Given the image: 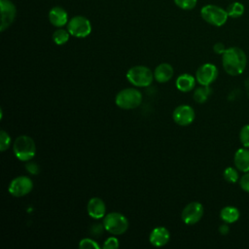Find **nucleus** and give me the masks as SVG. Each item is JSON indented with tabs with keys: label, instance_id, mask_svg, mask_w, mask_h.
Returning a JSON list of instances; mask_svg holds the SVG:
<instances>
[{
	"label": "nucleus",
	"instance_id": "nucleus-2",
	"mask_svg": "<svg viewBox=\"0 0 249 249\" xmlns=\"http://www.w3.org/2000/svg\"><path fill=\"white\" fill-rule=\"evenodd\" d=\"M13 152L18 160L29 161L36 154L35 142L30 136L20 135L17 137L13 144Z\"/></svg>",
	"mask_w": 249,
	"mask_h": 249
},
{
	"label": "nucleus",
	"instance_id": "nucleus-26",
	"mask_svg": "<svg viewBox=\"0 0 249 249\" xmlns=\"http://www.w3.org/2000/svg\"><path fill=\"white\" fill-rule=\"evenodd\" d=\"M10 144H11L10 135L5 130H1L0 131V151L5 152L6 150H8L10 147Z\"/></svg>",
	"mask_w": 249,
	"mask_h": 249
},
{
	"label": "nucleus",
	"instance_id": "nucleus-23",
	"mask_svg": "<svg viewBox=\"0 0 249 249\" xmlns=\"http://www.w3.org/2000/svg\"><path fill=\"white\" fill-rule=\"evenodd\" d=\"M223 177L228 183H231V184L236 183L237 181H239V175H238L237 168L235 166L234 167H231V166L227 167L223 172Z\"/></svg>",
	"mask_w": 249,
	"mask_h": 249
},
{
	"label": "nucleus",
	"instance_id": "nucleus-22",
	"mask_svg": "<svg viewBox=\"0 0 249 249\" xmlns=\"http://www.w3.org/2000/svg\"><path fill=\"white\" fill-rule=\"evenodd\" d=\"M70 33L68 30H65L63 28H58L56 29L53 33V41L56 44V45H64L65 43L68 42L69 37H70Z\"/></svg>",
	"mask_w": 249,
	"mask_h": 249
},
{
	"label": "nucleus",
	"instance_id": "nucleus-1",
	"mask_svg": "<svg viewBox=\"0 0 249 249\" xmlns=\"http://www.w3.org/2000/svg\"><path fill=\"white\" fill-rule=\"evenodd\" d=\"M247 64L245 53L238 47L228 48L222 54V65L225 72L231 76L240 75Z\"/></svg>",
	"mask_w": 249,
	"mask_h": 249
},
{
	"label": "nucleus",
	"instance_id": "nucleus-27",
	"mask_svg": "<svg viewBox=\"0 0 249 249\" xmlns=\"http://www.w3.org/2000/svg\"><path fill=\"white\" fill-rule=\"evenodd\" d=\"M197 0H174L177 7L182 10H192L196 7Z\"/></svg>",
	"mask_w": 249,
	"mask_h": 249
},
{
	"label": "nucleus",
	"instance_id": "nucleus-30",
	"mask_svg": "<svg viewBox=\"0 0 249 249\" xmlns=\"http://www.w3.org/2000/svg\"><path fill=\"white\" fill-rule=\"evenodd\" d=\"M105 230L104 226H103V223L102 224H94L91 226L90 228V233L92 235H97L99 236L100 234H102V231Z\"/></svg>",
	"mask_w": 249,
	"mask_h": 249
},
{
	"label": "nucleus",
	"instance_id": "nucleus-29",
	"mask_svg": "<svg viewBox=\"0 0 249 249\" xmlns=\"http://www.w3.org/2000/svg\"><path fill=\"white\" fill-rule=\"evenodd\" d=\"M239 186L240 188L246 192V193H249V171L248 172H245L239 179Z\"/></svg>",
	"mask_w": 249,
	"mask_h": 249
},
{
	"label": "nucleus",
	"instance_id": "nucleus-14",
	"mask_svg": "<svg viewBox=\"0 0 249 249\" xmlns=\"http://www.w3.org/2000/svg\"><path fill=\"white\" fill-rule=\"evenodd\" d=\"M170 239L169 231L164 227H157L152 230L149 235L150 243L155 247H161L168 243Z\"/></svg>",
	"mask_w": 249,
	"mask_h": 249
},
{
	"label": "nucleus",
	"instance_id": "nucleus-31",
	"mask_svg": "<svg viewBox=\"0 0 249 249\" xmlns=\"http://www.w3.org/2000/svg\"><path fill=\"white\" fill-rule=\"evenodd\" d=\"M25 168L26 170L30 173V174H33V175H36L39 173V166L37 165L36 162H27L25 164Z\"/></svg>",
	"mask_w": 249,
	"mask_h": 249
},
{
	"label": "nucleus",
	"instance_id": "nucleus-21",
	"mask_svg": "<svg viewBox=\"0 0 249 249\" xmlns=\"http://www.w3.org/2000/svg\"><path fill=\"white\" fill-rule=\"evenodd\" d=\"M244 6L242 3L240 2H232L231 4H230L227 8V13H228V16L230 18H239L241 17L243 14H244Z\"/></svg>",
	"mask_w": 249,
	"mask_h": 249
},
{
	"label": "nucleus",
	"instance_id": "nucleus-32",
	"mask_svg": "<svg viewBox=\"0 0 249 249\" xmlns=\"http://www.w3.org/2000/svg\"><path fill=\"white\" fill-rule=\"evenodd\" d=\"M226 50H227V49L225 48V45H224L223 43H221V42H218V43H216V44L213 46V51H214V53H217V54H223Z\"/></svg>",
	"mask_w": 249,
	"mask_h": 249
},
{
	"label": "nucleus",
	"instance_id": "nucleus-11",
	"mask_svg": "<svg viewBox=\"0 0 249 249\" xmlns=\"http://www.w3.org/2000/svg\"><path fill=\"white\" fill-rule=\"evenodd\" d=\"M195 117H196V114L193 107L186 104L177 106L172 113L173 121L181 126H186L191 124L194 122Z\"/></svg>",
	"mask_w": 249,
	"mask_h": 249
},
{
	"label": "nucleus",
	"instance_id": "nucleus-10",
	"mask_svg": "<svg viewBox=\"0 0 249 249\" xmlns=\"http://www.w3.org/2000/svg\"><path fill=\"white\" fill-rule=\"evenodd\" d=\"M218 77V69L212 63L200 65L196 72V82L200 86H210Z\"/></svg>",
	"mask_w": 249,
	"mask_h": 249
},
{
	"label": "nucleus",
	"instance_id": "nucleus-5",
	"mask_svg": "<svg viewBox=\"0 0 249 249\" xmlns=\"http://www.w3.org/2000/svg\"><path fill=\"white\" fill-rule=\"evenodd\" d=\"M105 231L112 235H121L128 229V221L124 215L120 212H110L103 218Z\"/></svg>",
	"mask_w": 249,
	"mask_h": 249
},
{
	"label": "nucleus",
	"instance_id": "nucleus-13",
	"mask_svg": "<svg viewBox=\"0 0 249 249\" xmlns=\"http://www.w3.org/2000/svg\"><path fill=\"white\" fill-rule=\"evenodd\" d=\"M87 211L89 217L98 220L104 218L106 215V205L105 202L97 196L91 197L87 204Z\"/></svg>",
	"mask_w": 249,
	"mask_h": 249
},
{
	"label": "nucleus",
	"instance_id": "nucleus-33",
	"mask_svg": "<svg viewBox=\"0 0 249 249\" xmlns=\"http://www.w3.org/2000/svg\"><path fill=\"white\" fill-rule=\"evenodd\" d=\"M229 231H230L229 224L225 223V224H223V225H221V226L219 227V232H220L221 234L226 235V234H228V233H229Z\"/></svg>",
	"mask_w": 249,
	"mask_h": 249
},
{
	"label": "nucleus",
	"instance_id": "nucleus-3",
	"mask_svg": "<svg viewBox=\"0 0 249 249\" xmlns=\"http://www.w3.org/2000/svg\"><path fill=\"white\" fill-rule=\"evenodd\" d=\"M127 81L137 88H146L153 82L154 72L149 67L143 65H136L129 68L126 72Z\"/></svg>",
	"mask_w": 249,
	"mask_h": 249
},
{
	"label": "nucleus",
	"instance_id": "nucleus-24",
	"mask_svg": "<svg viewBox=\"0 0 249 249\" xmlns=\"http://www.w3.org/2000/svg\"><path fill=\"white\" fill-rule=\"evenodd\" d=\"M79 248H81V249H99L100 246L92 238L85 237V238H82L80 240Z\"/></svg>",
	"mask_w": 249,
	"mask_h": 249
},
{
	"label": "nucleus",
	"instance_id": "nucleus-8",
	"mask_svg": "<svg viewBox=\"0 0 249 249\" xmlns=\"http://www.w3.org/2000/svg\"><path fill=\"white\" fill-rule=\"evenodd\" d=\"M33 189V182L28 176H18L9 184V193L16 197H21L28 195Z\"/></svg>",
	"mask_w": 249,
	"mask_h": 249
},
{
	"label": "nucleus",
	"instance_id": "nucleus-25",
	"mask_svg": "<svg viewBox=\"0 0 249 249\" xmlns=\"http://www.w3.org/2000/svg\"><path fill=\"white\" fill-rule=\"evenodd\" d=\"M239 141L245 148H249V124H245L239 131Z\"/></svg>",
	"mask_w": 249,
	"mask_h": 249
},
{
	"label": "nucleus",
	"instance_id": "nucleus-19",
	"mask_svg": "<svg viewBox=\"0 0 249 249\" xmlns=\"http://www.w3.org/2000/svg\"><path fill=\"white\" fill-rule=\"evenodd\" d=\"M239 210L234 206H225L220 211V218L224 223L232 224L239 219Z\"/></svg>",
	"mask_w": 249,
	"mask_h": 249
},
{
	"label": "nucleus",
	"instance_id": "nucleus-18",
	"mask_svg": "<svg viewBox=\"0 0 249 249\" xmlns=\"http://www.w3.org/2000/svg\"><path fill=\"white\" fill-rule=\"evenodd\" d=\"M196 82V79L193 75L184 73L178 76V78L175 81V86L177 89H179L180 91L189 92L195 89Z\"/></svg>",
	"mask_w": 249,
	"mask_h": 249
},
{
	"label": "nucleus",
	"instance_id": "nucleus-15",
	"mask_svg": "<svg viewBox=\"0 0 249 249\" xmlns=\"http://www.w3.org/2000/svg\"><path fill=\"white\" fill-rule=\"evenodd\" d=\"M234 166L240 172L249 171V148H240L238 149L233 156Z\"/></svg>",
	"mask_w": 249,
	"mask_h": 249
},
{
	"label": "nucleus",
	"instance_id": "nucleus-12",
	"mask_svg": "<svg viewBox=\"0 0 249 249\" xmlns=\"http://www.w3.org/2000/svg\"><path fill=\"white\" fill-rule=\"evenodd\" d=\"M1 7V26L0 30L7 29L15 20L17 15L16 6L10 0H0Z\"/></svg>",
	"mask_w": 249,
	"mask_h": 249
},
{
	"label": "nucleus",
	"instance_id": "nucleus-20",
	"mask_svg": "<svg viewBox=\"0 0 249 249\" xmlns=\"http://www.w3.org/2000/svg\"><path fill=\"white\" fill-rule=\"evenodd\" d=\"M212 89L209 86H200L195 89L194 99L197 103H204L210 96Z\"/></svg>",
	"mask_w": 249,
	"mask_h": 249
},
{
	"label": "nucleus",
	"instance_id": "nucleus-16",
	"mask_svg": "<svg viewBox=\"0 0 249 249\" xmlns=\"http://www.w3.org/2000/svg\"><path fill=\"white\" fill-rule=\"evenodd\" d=\"M49 20L55 27H62L68 23L67 12L61 7H53L49 12Z\"/></svg>",
	"mask_w": 249,
	"mask_h": 249
},
{
	"label": "nucleus",
	"instance_id": "nucleus-7",
	"mask_svg": "<svg viewBox=\"0 0 249 249\" xmlns=\"http://www.w3.org/2000/svg\"><path fill=\"white\" fill-rule=\"evenodd\" d=\"M67 30L74 37L85 38L90 34L91 24L86 17L75 16L68 21Z\"/></svg>",
	"mask_w": 249,
	"mask_h": 249
},
{
	"label": "nucleus",
	"instance_id": "nucleus-6",
	"mask_svg": "<svg viewBox=\"0 0 249 249\" xmlns=\"http://www.w3.org/2000/svg\"><path fill=\"white\" fill-rule=\"evenodd\" d=\"M201 18L209 24L214 26H222L226 23L229 16L226 10L216 5H205L200 10Z\"/></svg>",
	"mask_w": 249,
	"mask_h": 249
},
{
	"label": "nucleus",
	"instance_id": "nucleus-28",
	"mask_svg": "<svg viewBox=\"0 0 249 249\" xmlns=\"http://www.w3.org/2000/svg\"><path fill=\"white\" fill-rule=\"evenodd\" d=\"M119 246H120L119 239H118L115 235L108 237V238L104 241V243H103V245H102V247H103L104 249H117V248H119Z\"/></svg>",
	"mask_w": 249,
	"mask_h": 249
},
{
	"label": "nucleus",
	"instance_id": "nucleus-17",
	"mask_svg": "<svg viewBox=\"0 0 249 249\" xmlns=\"http://www.w3.org/2000/svg\"><path fill=\"white\" fill-rule=\"evenodd\" d=\"M174 74L173 67L166 62L159 64L154 70V78L159 83L168 82Z\"/></svg>",
	"mask_w": 249,
	"mask_h": 249
},
{
	"label": "nucleus",
	"instance_id": "nucleus-4",
	"mask_svg": "<svg viewBox=\"0 0 249 249\" xmlns=\"http://www.w3.org/2000/svg\"><path fill=\"white\" fill-rule=\"evenodd\" d=\"M142 102L141 92L134 88H126L119 91L115 97L116 105L124 110L137 108Z\"/></svg>",
	"mask_w": 249,
	"mask_h": 249
},
{
	"label": "nucleus",
	"instance_id": "nucleus-9",
	"mask_svg": "<svg viewBox=\"0 0 249 249\" xmlns=\"http://www.w3.org/2000/svg\"><path fill=\"white\" fill-rule=\"evenodd\" d=\"M203 206L198 201H192L188 203L182 210L181 219L184 224L192 226L198 223L203 216Z\"/></svg>",
	"mask_w": 249,
	"mask_h": 249
}]
</instances>
